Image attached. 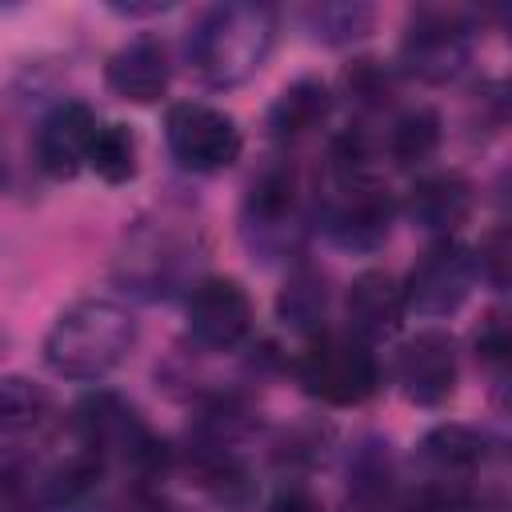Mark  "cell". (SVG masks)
<instances>
[{
	"label": "cell",
	"instance_id": "cell-1",
	"mask_svg": "<svg viewBox=\"0 0 512 512\" xmlns=\"http://www.w3.org/2000/svg\"><path fill=\"white\" fill-rule=\"evenodd\" d=\"M136 332V316L120 300L84 296L52 320L44 336V360L56 376L100 380L128 360V352L136 348Z\"/></svg>",
	"mask_w": 512,
	"mask_h": 512
},
{
	"label": "cell",
	"instance_id": "cell-2",
	"mask_svg": "<svg viewBox=\"0 0 512 512\" xmlns=\"http://www.w3.org/2000/svg\"><path fill=\"white\" fill-rule=\"evenodd\" d=\"M276 44V12L268 4H216L208 8L192 36L188 60L208 88H236L252 80Z\"/></svg>",
	"mask_w": 512,
	"mask_h": 512
},
{
	"label": "cell",
	"instance_id": "cell-3",
	"mask_svg": "<svg viewBox=\"0 0 512 512\" xmlns=\"http://www.w3.org/2000/svg\"><path fill=\"white\" fill-rule=\"evenodd\" d=\"M300 388L328 408H356L376 396L380 364L372 348L356 336H320L296 364Z\"/></svg>",
	"mask_w": 512,
	"mask_h": 512
},
{
	"label": "cell",
	"instance_id": "cell-4",
	"mask_svg": "<svg viewBox=\"0 0 512 512\" xmlns=\"http://www.w3.org/2000/svg\"><path fill=\"white\" fill-rule=\"evenodd\" d=\"M76 428H80V448L92 452L96 460H124L136 472H160L168 464L164 444L148 432L140 412L112 396V392H92L76 408Z\"/></svg>",
	"mask_w": 512,
	"mask_h": 512
},
{
	"label": "cell",
	"instance_id": "cell-5",
	"mask_svg": "<svg viewBox=\"0 0 512 512\" xmlns=\"http://www.w3.org/2000/svg\"><path fill=\"white\" fill-rule=\"evenodd\" d=\"M164 140L180 168L188 172H220L240 160L244 136L224 108L204 100H176L164 112Z\"/></svg>",
	"mask_w": 512,
	"mask_h": 512
},
{
	"label": "cell",
	"instance_id": "cell-6",
	"mask_svg": "<svg viewBox=\"0 0 512 512\" xmlns=\"http://www.w3.org/2000/svg\"><path fill=\"white\" fill-rule=\"evenodd\" d=\"M468 20L456 8H416L400 40V64L424 84H444L468 64Z\"/></svg>",
	"mask_w": 512,
	"mask_h": 512
},
{
	"label": "cell",
	"instance_id": "cell-7",
	"mask_svg": "<svg viewBox=\"0 0 512 512\" xmlns=\"http://www.w3.org/2000/svg\"><path fill=\"white\" fill-rule=\"evenodd\" d=\"M476 256L460 240H436L404 276V308L416 316H452L476 288Z\"/></svg>",
	"mask_w": 512,
	"mask_h": 512
},
{
	"label": "cell",
	"instance_id": "cell-8",
	"mask_svg": "<svg viewBox=\"0 0 512 512\" xmlns=\"http://www.w3.org/2000/svg\"><path fill=\"white\" fill-rule=\"evenodd\" d=\"M300 180L288 164H268L244 196V240L260 256H276L300 236Z\"/></svg>",
	"mask_w": 512,
	"mask_h": 512
},
{
	"label": "cell",
	"instance_id": "cell-9",
	"mask_svg": "<svg viewBox=\"0 0 512 512\" xmlns=\"http://www.w3.org/2000/svg\"><path fill=\"white\" fill-rule=\"evenodd\" d=\"M188 332L200 348L232 352L252 332V300L232 276H200L184 296Z\"/></svg>",
	"mask_w": 512,
	"mask_h": 512
},
{
	"label": "cell",
	"instance_id": "cell-10",
	"mask_svg": "<svg viewBox=\"0 0 512 512\" xmlns=\"http://www.w3.org/2000/svg\"><path fill=\"white\" fill-rule=\"evenodd\" d=\"M392 376L408 404H416V408L444 404L456 392V376H460L456 340L444 328H420L416 336H408L396 348Z\"/></svg>",
	"mask_w": 512,
	"mask_h": 512
},
{
	"label": "cell",
	"instance_id": "cell-11",
	"mask_svg": "<svg viewBox=\"0 0 512 512\" xmlns=\"http://www.w3.org/2000/svg\"><path fill=\"white\" fill-rule=\"evenodd\" d=\"M324 228L340 248L372 252L388 240L392 196L372 176H336V196L324 208Z\"/></svg>",
	"mask_w": 512,
	"mask_h": 512
},
{
	"label": "cell",
	"instance_id": "cell-12",
	"mask_svg": "<svg viewBox=\"0 0 512 512\" xmlns=\"http://www.w3.org/2000/svg\"><path fill=\"white\" fill-rule=\"evenodd\" d=\"M96 128H100V120L88 104H80V100L56 104L36 128V164H40V172H48L52 180H72L88 164V148H92Z\"/></svg>",
	"mask_w": 512,
	"mask_h": 512
},
{
	"label": "cell",
	"instance_id": "cell-13",
	"mask_svg": "<svg viewBox=\"0 0 512 512\" xmlns=\"http://www.w3.org/2000/svg\"><path fill=\"white\" fill-rule=\"evenodd\" d=\"M108 88L132 104H156L168 92L172 80V64H168V48L156 36H132L128 44H120L108 56Z\"/></svg>",
	"mask_w": 512,
	"mask_h": 512
},
{
	"label": "cell",
	"instance_id": "cell-14",
	"mask_svg": "<svg viewBox=\"0 0 512 512\" xmlns=\"http://www.w3.org/2000/svg\"><path fill=\"white\" fill-rule=\"evenodd\" d=\"M404 292L400 284L380 272V268H368L360 272L352 284H348V296H344V316H348V328L356 340H384L392 336L400 324H404Z\"/></svg>",
	"mask_w": 512,
	"mask_h": 512
},
{
	"label": "cell",
	"instance_id": "cell-15",
	"mask_svg": "<svg viewBox=\"0 0 512 512\" xmlns=\"http://www.w3.org/2000/svg\"><path fill=\"white\" fill-rule=\"evenodd\" d=\"M408 216L416 228L452 240V232L472 212V184L460 172H428L408 188Z\"/></svg>",
	"mask_w": 512,
	"mask_h": 512
},
{
	"label": "cell",
	"instance_id": "cell-16",
	"mask_svg": "<svg viewBox=\"0 0 512 512\" xmlns=\"http://www.w3.org/2000/svg\"><path fill=\"white\" fill-rule=\"evenodd\" d=\"M420 460L452 484L472 480L492 460V440L472 424H436L420 440Z\"/></svg>",
	"mask_w": 512,
	"mask_h": 512
},
{
	"label": "cell",
	"instance_id": "cell-17",
	"mask_svg": "<svg viewBox=\"0 0 512 512\" xmlns=\"http://www.w3.org/2000/svg\"><path fill=\"white\" fill-rule=\"evenodd\" d=\"M332 112V88L320 76H300L292 80L268 108V132L284 144L304 140L308 132H316Z\"/></svg>",
	"mask_w": 512,
	"mask_h": 512
},
{
	"label": "cell",
	"instance_id": "cell-18",
	"mask_svg": "<svg viewBox=\"0 0 512 512\" xmlns=\"http://www.w3.org/2000/svg\"><path fill=\"white\" fill-rule=\"evenodd\" d=\"M276 316L284 328L300 332V336H316L324 316H328V284L324 272L312 264H296L276 296Z\"/></svg>",
	"mask_w": 512,
	"mask_h": 512
},
{
	"label": "cell",
	"instance_id": "cell-19",
	"mask_svg": "<svg viewBox=\"0 0 512 512\" xmlns=\"http://www.w3.org/2000/svg\"><path fill=\"white\" fill-rule=\"evenodd\" d=\"M436 148H440V116L424 104L400 112L396 124L388 128V156L396 168H420L436 156Z\"/></svg>",
	"mask_w": 512,
	"mask_h": 512
},
{
	"label": "cell",
	"instance_id": "cell-20",
	"mask_svg": "<svg viewBox=\"0 0 512 512\" xmlns=\"http://www.w3.org/2000/svg\"><path fill=\"white\" fill-rule=\"evenodd\" d=\"M48 416H52V396L44 384L28 376H0V432L24 436L44 428Z\"/></svg>",
	"mask_w": 512,
	"mask_h": 512
},
{
	"label": "cell",
	"instance_id": "cell-21",
	"mask_svg": "<svg viewBox=\"0 0 512 512\" xmlns=\"http://www.w3.org/2000/svg\"><path fill=\"white\" fill-rule=\"evenodd\" d=\"M104 184H128L136 176V136L124 124H100L88 148V164Z\"/></svg>",
	"mask_w": 512,
	"mask_h": 512
},
{
	"label": "cell",
	"instance_id": "cell-22",
	"mask_svg": "<svg viewBox=\"0 0 512 512\" xmlns=\"http://www.w3.org/2000/svg\"><path fill=\"white\" fill-rule=\"evenodd\" d=\"M376 12L368 4H320L304 12V24L324 44H352L372 28Z\"/></svg>",
	"mask_w": 512,
	"mask_h": 512
},
{
	"label": "cell",
	"instance_id": "cell-23",
	"mask_svg": "<svg viewBox=\"0 0 512 512\" xmlns=\"http://www.w3.org/2000/svg\"><path fill=\"white\" fill-rule=\"evenodd\" d=\"M344 88H348V96H352L356 104H364V108H384L388 96H392V72H388L380 60L364 56V60H352V64H348Z\"/></svg>",
	"mask_w": 512,
	"mask_h": 512
},
{
	"label": "cell",
	"instance_id": "cell-24",
	"mask_svg": "<svg viewBox=\"0 0 512 512\" xmlns=\"http://www.w3.org/2000/svg\"><path fill=\"white\" fill-rule=\"evenodd\" d=\"M472 256H476V276L480 280H488L492 288H504L508 284V256H512L508 228H492Z\"/></svg>",
	"mask_w": 512,
	"mask_h": 512
},
{
	"label": "cell",
	"instance_id": "cell-25",
	"mask_svg": "<svg viewBox=\"0 0 512 512\" xmlns=\"http://www.w3.org/2000/svg\"><path fill=\"white\" fill-rule=\"evenodd\" d=\"M508 348H512V336H508V320L504 312H488L476 328V356L492 368H500L508 360Z\"/></svg>",
	"mask_w": 512,
	"mask_h": 512
},
{
	"label": "cell",
	"instance_id": "cell-26",
	"mask_svg": "<svg viewBox=\"0 0 512 512\" xmlns=\"http://www.w3.org/2000/svg\"><path fill=\"white\" fill-rule=\"evenodd\" d=\"M264 512H324V504H320L304 484H288V488H280V492L268 500Z\"/></svg>",
	"mask_w": 512,
	"mask_h": 512
}]
</instances>
